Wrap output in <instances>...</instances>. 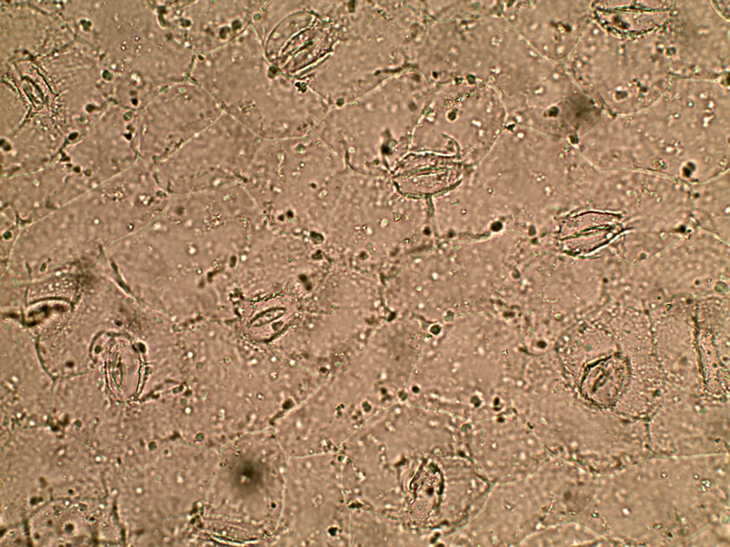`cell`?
Returning <instances> with one entry per match:
<instances>
[{"label":"cell","instance_id":"cell-1","mask_svg":"<svg viewBox=\"0 0 730 547\" xmlns=\"http://www.w3.org/2000/svg\"><path fill=\"white\" fill-rule=\"evenodd\" d=\"M131 227L123 204L95 186L68 204L21 226L8 259L33 271L84 261L105 253Z\"/></svg>","mask_w":730,"mask_h":547},{"label":"cell","instance_id":"cell-2","mask_svg":"<svg viewBox=\"0 0 730 547\" xmlns=\"http://www.w3.org/2000/svg\"><path fill=\"white\" fill-rule=\"evenodd\" d=\"M261 140L223 112L178 150L155 162L169 194H185L242 182Z\"/></svg>","mask_w":730,"mask_h":547},{"label":"cell","instance_id":"cell-3","mask_svg":"<svg viewBox=\"0 0 730 547\" xmlns=\"http://www.w3.org/2000/svg\"><path fill=\"white\" fill-rule=\"evenodd\" d=\"M487 488L461 459L433 455L416 459L401 478L399 520L412 532L456 526L474 511Z\"/></svg>","mask_w":730,"mask_h":547},{"label":"cell","instance_id":"cell-4","mask_svg":"<svg viewBox=\"0 0 730 547\" xmlns=\"http://www.w3.org/2000/svg\"><path fill=\"white\" fill-rule=\"evenodd\" d=\"M276 68L251 26L225 46L196 56L190 80L234 115L254 101Z\"/></svg>","mask_w":730,"mask_h":547},{"label":"cell","instance_id":"cell-5","mask_svg":"<svg viewBox=\"0 0 730 547\" xmlns=\"http://www.w3.org/2000/svg\"><path fill=\"white\" fill-rule=\"evenodd\" d=\"M223 112L217 101L191 80L161 89L150 100L138 136L140 157L154 162L164 159Z\"/></svg>","mask_w":730,"mask_h":547},{"label":"cell","instance_id":"cell-6","mask_svg":"<svg viewBox=\"0 0 730 547\" xmlns=\"http://www.w3.org/2000/svg\"><path fill=\"white\" fill-rule=\"evenodd\" d=\"M260 1H170L165 21L195 56L230 43L252 26Z\"/></svg>","mask_w":730,"mask_h":547},{"label":"cell","instance_id":"cell-7","mask_svg":"<svg viewBox=\"0 0 730 547\" xmlns=\"http://www.w3.org/2000/svg\"><path fill=\"white\" fill-rule=\"evenodd\" d=\"M96 184L66 160L1 177V207L11 209L21 225L36 221Z\"/></svg>","mask_w":730,"mask_h":547},{"label":"cell","instance_id":"cell-8","mask_svg":"<svg viewBox=\"0 0 730 547\" xmlns=\"http://www.w3.org/2000/svg\"><path fill=\"white\" fill-rule=\"evenodd\" d=\"M632 367L622 353L610 351L584 364L579 375L581 394L590 400L608 403L629 382Z\"/></svg>","mask_w":730,"mask_h":547},{"label":"cell","instance_id":"cell-9","mask_svg":"<svg viewBox=\"0 0 730 547\" xmlns=\"http://www.w3.org/2000/svg\"><path fill=\"white\" fill-rule=\"evenodd\" d=\"M292 142H293V140H292ZM293 145H294V143H293ZM294 149H295V147H294ZM295 151H296V150H295Z\"/></svg>","mask_w":730,"mask_h":547}]
</instances>
